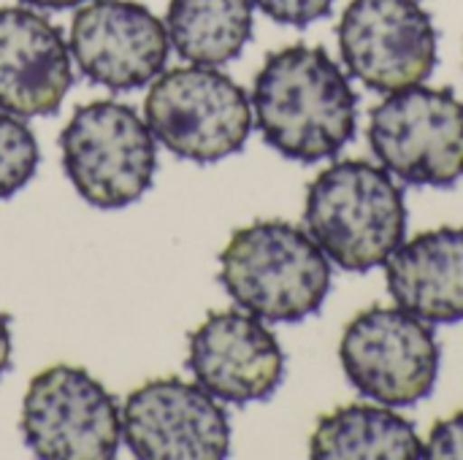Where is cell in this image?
<instances>
[{
    "label": "cell",
    "instance_id": "3957f363",
    "mask_svg": "<svg viewBox=\"0 0 463 460\" xmlns=\"http://www.w3.org/2000/svg\"><path fill=\"white\" fill-rule=\"evenodd\" d=\"M307 230L342 271L385 266L407 236V203L391 174L366 160H339L307 192Z\"/></svg>",
    "mask_w": 463,
    "mask_h": 460
},
{
    "label": "cell",
    "instance_id": "e0dca14e",
    "mask_svg": "<svg viewBox=\"0 0 463 460\" xmlns=\"http://www.w3.org/2000/svg\"><path fill=\"white\" fill-rule=\"evenodd\" d=\"M38 160L41 152L33 130L22 117L0 108V201L19 192L35 176Z\"/></svg>",
    "mask_w": 463,
    "mask_h": 460
},
{
    "label": "cell",
    "instance_id": "ba28073f",
    "mask_svg": "<svg viewBox=\"0 0 463 460\" xmlns=\"http://www.w3.org/2000/svg\"><path fill=\"white\" fill-rule=\"evenodd\" d=\"M22 437L35 458L109 460L122 439V415L87 369L60 363L30 380Z\"/></svg>",
    "mask_w": 463,
    "mask_h": 460
},
{
    "label": "cell",
    "instance_id": "6da1fadb",
    "mask_svg": "<svg viewBox=\"0 0 463 460\" xmlns=\"http://www.w3.org/2000/svg\"><path fill=\"white\" fill-rule=\"evenodd\" d=\"M252 106L266 144L296 163L328 160L355 138L358 98L323 46L293 43L269 54Z\"/></svg>",
    "mask_w": 463,
    "mask_h": 460
},
{
    "label": "cell",
    "instance_id": "d6986e66",
    "mask_svg": "<svg viewBox=\"0 0 463 460\" xmlns=\"http://www.w3.org/2000/svg\"><path fill=\"white\" fill-rule=\"evenodd\" d=\"M423 458L463 460V412L434 423L429 442L423 445Z\"/></svg>",
    "mask_w": 463,
    "mask_h": 460
},
{
    "label": "cell",
    "instance_id": "44dd1931",
    "mask_svg": "<svg viewBox=\"0 0 463 460\" xmlns=\"http://www.w3.org/2000/svg\"><path fill=\"white\" fill-rule=\"evenodd\" d=\"M27 5H35V8H46V11H62V8H73V5H81L87 0H22Z\"/></svg>",
    "mask_w": 463,
    "mask_h": 460
},
{
    "label": "cell",
    "instance_id": "9a60e30c",
    "mask_svg": "<svg viewBox=\"0 0 463 460\" xmlns=\"http://www.w3.org/2000/svg\"><path fill=\"white\" fill-rule=\"evenodd\" d=\"M309 455L320 460H415L423 442L415 426L388 407L347 404L317 420Z\"/></svg>",
    "mask_w": 463,
    "mask_h": 460
},
{
    "label": "cell",
    "instance_id": "ac0fdd59",
    "mask_svg": "<svg viewBox=\"0 0 463 460\" xmlns=\"http://www.w3.org/2000/svg\"><path fill=\"white\" fill-rule=\"evenodd\" d=\"M252 5H258L266 16H271L279 24L307 27L328 16L334 0H252Z\"/></svg>",
    "mask_w": 463,
    "mask_h": 460
},
{
    "label": "cell",
    "instance_id": "30bf717a",
    "mask_svg": "<svg viewBox=\"0 0 463 460\" xmlns=\"http://www.w3.org/2000/svg\"><path fill=\"white\" fill-rule=\"evenodd\" d=\"M122 439L141 460H220L231 453L225 409L201 385L149 380L122 407Z\"/></svg>",
    "mask_w": 463,
    "mask_h": 460
},
{
    "label": "cell",
    "instance_id": "5bb4252c",
    "mask_svg": "<svg viewBox=\"0 0 463 460\" xmlns=\"http://www.w3.org/2000/svg\"><path fill=\"white\" fill-rule=\"evenodd\" d=\"M388 290L399 309L429 325L463 320V228L418 233L385 260Z\"/></svg>",
    "mask_w": 463,
    "mask_h": 460
},
{
    "label": "cell",
    "instance_id": "9c48e42d",
    "mask_svg": "<svg viewBox=\"0 0 463 460\" xmlns=\"http://www.w3.org/2000/svg\"><path fill=\"white\" fill-rule=\"evenodd\" d=\"M336 35L347 70L377 92L423 84L437 68V27L418 0H350Z\"/></svg>",
    "mask_w": 463,
    "mask_h": 460
},
{
    "label": "cell",
    "instance_id": "277c9868",
    "mask_svg": "<svg viewBox=\"0 0 463 460\" xmlns=\"http://www.w3.org/2000/svg\"><path fill=\"white\" fill-rule=\"evenodd\" d=\"M144 122L176 157L209 165L244 149L252 108L244 87L212 65L160 73L144 100Z\"/></svg>",
    "mask_w": 463,
    "mask_h": 460
},
{
    "label": "cell",
    "instance_id": "4fadbf2b",
    "mask_svg": "<svg viewBox=\"0 0 463 460\" xmlns=\"http://www.w3.org/2000/svg\"><path fill=\"white\" fill-rule=\"evenodd\" d=\"M71 81V49L62 30L30 8H0V108L22 119L52 117Z\"/></svg>",
    "mask_w": 463,
    "mask_h": 460
},
{
    "label": "cell",
    "instance_id": "7c38bea8",
    "mask_svg": "<svg viewBox=\"0 0 463 460\" xmlns=\"http://www.w3.org/2000/svg\"><path fill=\"white\" fill-rule=\"evenodd\" d=\"M187 369L217 401L244 407L277 393L285 377V352L255 314L209 312L190 333Z\"/></svg>",
    "mask_w": 463,
    "mask_h": 460
},
{
    "label": "cell",
    "instance_id": "7a4b0ae2",
    "mask_svg": "<svg viewBox=\"0 0 463 460\" xmlns=\"http://www.w3.org/2000/svg\"><path fill=\"white\" fill-rule=\"evenodd\" d=\"M220 282L244 312L269 323H301L320 312L331 263L298 225L260 220L239 228L220 252Z\"/></svg>",
    "mask_w": 463,
    "mask_h": 460
},
{
    "label": "cell",
    "instance_id": "2e32d148",
    "mask_svg": "<svg viewBox=\"0 0 463 460\" xmlns=\"http://www.w3.org/2000/svg\"><path fill=\"white\" fill-rule=\"evenodd\" d=\"M168 41L193 65H222L252 38V0H171Z\"/></svg>",
    "mask_w": 463,
    "mask_h": 460
},
{
    "label": "cell",
    "instance_id": "8fae6325",
    "mask_svg": "<svg viewBox=\"0 0 463 460\" xmlns=\"http://www.w3.org/2000/svg\"><path fill=\"white\" fill-rule=\"evenodd\" d=\"M168 52L165 24L136 0H90L73 14L71 54L92 84L138 89L163 73Z\"/></svg>",
    "mask_w": 463,
    "mask_h": 460
},
{
    "label": "cell",
    "instance_id": "ffe728a7",
    "mask_svg": "<svg viewBox=\"0 0 463 460\" xmlns=\"http://www.w3.org/2000/svg\"><path fill=\"white\" fill-rule=\"evenodd\" d=\"M8 314L0 312V377L11 366V328H8Z\"/></svg>",
    "mask_w": 463,
    "mask_h": 460
},
{
    "label": "cell",
    "instance_id": "5b68a950",
    "mask_svg": "<svg viewBox=\"0 0 463 460\" xmlns=\"http://www.w3.org/2000/svg\"><path fill=\"white\" fill-rule=\"evenodd\" d=\"M60 149L65 176L95 209H125L152 187L155 136L125 103L79 106L60 133Z\"/></svg>",
    "mask_w": 463,
    "mask_h": 460
},
{
    "label": "cell",
    "instance_id": "8992f818",
    "mask_svg": "<svg viewBox=\"0 0 463 460\" xmlns=\"http://www.w3.org/2000/svg\"><path fill=\"white\" fill-rule=\"evenodd\" d=\"M369 144L402 182L453 187L463 176V100L423 84L391 92L372 108Z\"/></svg>",
    "mask_w": 463,
    "mask_h": 460
},
{
    "label": "cell",
    "instance_id": "52a82bcc",
    "mask_svg": "<svg viewBox=\"0 0 463 460\" xmlns=\"http://www.w3.org/2000/svg\"><path fill=\"white\" fill-rule=\"evenodd\" d=\"M439 344L429 323L404 309L372 306L342 333L339 361L353 388L385 407H412L431 396Z\"/></svg>",
    "mask_w": 463,
    "mask_h": 460
}]
</instances>
